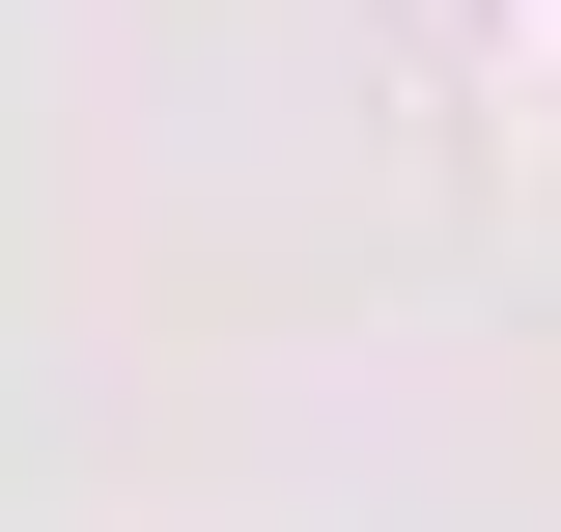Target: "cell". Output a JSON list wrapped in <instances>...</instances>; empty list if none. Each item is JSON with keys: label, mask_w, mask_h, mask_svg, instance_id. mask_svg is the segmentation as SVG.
Wrapping results in <instances>:
<instances>
[]
</instances>
